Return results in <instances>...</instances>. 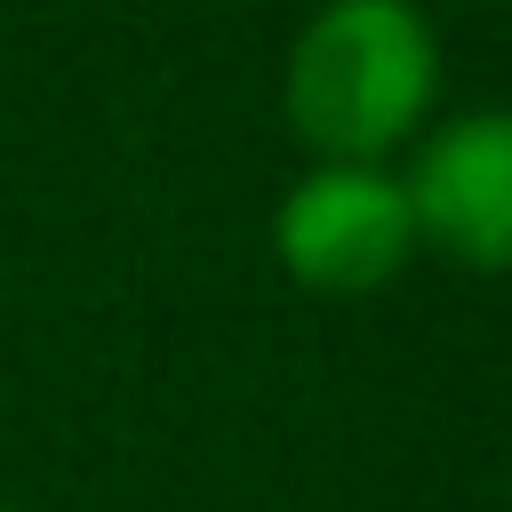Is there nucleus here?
Listing matches in <instances>:
<instances>
[{
    "label": "nucleus",
    "mask_w": 512,
    "mask_h": 512,
    "mask_svg": "<svg viewBox=\"0 0 512 512\" xmlns=\"http://www.w3.org/2000/svg\"><path fill=\"white\" fill-rule=\"evenodd\" d=\"M264 240H272L280 280L328 304L376 296L424 256L400 168H368V160H304L288 192L272 200Z\"/></svg>",
    "instance_id": "2"
},
{
    "label": "nucleus",
    "mask_w": 512,
    "mask_h": 512,
    "mask_svg": "<svg viewBox=\"0 0 512 512\" xmlns=\"http://www.w3.org/2000/svg\"><path fill=\"white\" fill-rule=\"evenodd\" d=\"M448 88V48L424 0H320L280 56V112L304 160L392 168Z\"/></svg>",
    "instance_id": "1"
},
{
    "label": "nucleus",
    "mask_w": 512,
    "mask_h": 512,
    "mask_svg": "<svg viewBox=\"0 0 512 512\" xmlns=\"http://www.w3.org/2000/svg\"><path fill=\"white\" fill-rule=\"evenodd\" d=\"M0 512H16V504H0Z\"/></svg>",
    "instance_id": "4"
},
{
    "label": "nucleus",
    "mask_w": 512,
    "mask_h": 512,
    "mask_svg": "<svg viewBox=\"0 0 512 512\" xmlns=\"http://www.w3.org/2000/svg\"><path fill=\"white\" fill-rule=\"evenodd\" d=\"M416 248L456 272H512V104H464L408 144L400 168Z\"/></svg>",
    "instance_id": "3"
}]
</instances>
